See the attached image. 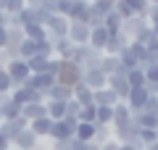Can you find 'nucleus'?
<instances>
[{"instance_id": "obj_1", "label": "nucleus", "mask_w": 158, "mask_h": 150, "mask_svg": "<svg viewBox=\"0 0 158 150\" xmlns=\"http://www.w3.org/2000/svg\"><path fill=\"white\" fill-rule=\"evenodd\" d=\"M100 58H103V50H95V48H90V45H79V48H74V53H71L69 61L77 63V66L85 71V69H98Z\"/></svg>"}, {"instance_id": "obj_2", "label": "nucleus", "mask_w": 158, "mask_h": 150, "mask_svg": "<svg viewBox=\"0 0 158 150\" xmlns=\"http://www.w3.org/2000/svg\"><path fill=\"white\" fill-rule=\"evenodd\" d=\"M56 82L58 84H66V87L74 90L79 82H82V69H79L77 63L63 61V58H61V69H58V74H56Z\"/></svg>"}, {"instance_id": "obj_3", "label": "nucleus", "mask_w": 158, "mask_h": 150, "mask_svg": "<svg viewBox=\"0 0 158 150\" xmlns=\"http://www.w3.org/2000/svg\"><path fill=\"white\" fill-rule=\"evenodd\" d=\"M77 124H79V121H74V119H61V121H53L50 140H53V142L74 140V134H77Z\"/></svg>"}, {"instance_id": "obj_4", "label": "nucleus", "mask_w": 158, "mask_h": 150, "mask_svg": "<svg viewBox=\"0 0 158 150\" xmlns=\"http://www.w3.org/2000/svg\"><path fill=\"white\" fill-rule=\"evenodd\" d=\"M6 71H8V77H11L13 87H21V84L27 82L29 77H32V71H29L27 61H21V58H16V61H8V63H6Z\"/></svg>"}, {"instance_id": "obj_5", "label": "nucleus", "mask_w": 158, "mask_h": 150, "mask_svg": "<svg viewBox=\"0 0 158 150\" xmlns=\"http://www.w3.org/2000/svg\"><path fill=\"white\" fill-rule=\"evenodd\" d=\"M11 98L16 100L19 106H32V103H45V95L42 92H37V90H32V87H13L11 90Z\"/></svg>"}, {"instance_id": "obj_6", "label": "nucleus", "mask_w": 158, "mask_h": 150, "mask_svg": "<svg viewBox=\"0 0 158 150\" xmlns=\"http://www.w3.org/2000/svg\"><path fill=\"white\" fill-rule=\"evenodd\" d=\"M69 19L66 16H50L45 24V32H48V40H61L69 34Z\"/></svg>"}, {"instance_id": "obj_7", "label": "nucleus", "mask_w": 158, "mask_h": 150, "mask_svg": "<svg viewBox=\"0 0 158 150\" xmlns=\"http://www.w3.org/2000/svg\"><path fill=\"white\" fill-rule=\"evenodd\" d=\"M148 98H150V90H148V87H132L124 103L129 106V111H132V113H140L142 108H145Z\"/></svg>"}, {"instance_id": "obj_8", "label": "nucleus", "mask_w": 158, "mask_h": 150, "mask_svg": "<svg viewBox=\"0 0 158 150\" xmlns=\"http://www.w3.org/2000/svg\"><path fill=\"white\" fill-rule=\"evenodd\" d=\"M82 84L95 92V90H103L108 84V77L100 71V69H85V71H82Z\"/></svg>"}, {"instance_id": "obj_9", "label": "nucleus", "mask_w": 158, "mask_h": 150, "mask_svg": "<svg viewBox=\"0 0 158 150\" xmlns=\"http://www.w3.org/2000/svg\"><path fill=\"white\" fill-rule=\"evenodd\" d=\"M90 32H92V29L87 27V24H77V21H71V24H69V34H66V37L79 48V45H90Z\"/></svg>"}, {"instance_id": "obj_10", "label": "nucleus", "mask_w": 158, "mask_h": 150, "mask_svg": "<svg viewBox=\"0 0 158 150\" xmlns=\"http://www.w3.org/2000/svg\"><path fill=\"white\" fill-rule=\"evenodd\" d=\"M53 84H56V77H50V74H32L21 87H32V90H37V92L48 95V90H50Z\"/></svg>"}, {"instance_id": "obj_11", "label": "nucleus", "mask_w": 158, "mask_h": 150, "mask_svg": "<svg viewBox=\"0 0 158 150\" xmlns=\"http://www.w3.org/2000/svg\"><path fill=\"white\" fill-rule=\"evenodd\" d=\"M27 127H29V121L24 116H19V119H13V121H3L0 124V134H3L8 142H13V137H16L19 132H24Z\"/></svg>"}, {"instance_id": "obj_12", "label": "nucleus", "mask_w": 158, "mask_h": 150, "mask_svg": "<svg viewBox=\"0 0 158 150\" xmlns=\"http://www.w3.org/2000/svg\"><path fill=\"white\" fill-rule=\"evenodd\" d=\"M37 142H40V140H37V134H34L32 129L27 127L24 132H19L16 137H13L11 148H16V150H34V148H37Z\"/></svg>"}, {"instance_id": "obj_13", "label": "nucleus", "mask_w": 158, "mask_h": 150, "mask_svg": "<svg viewBox=\"0 0 158 150\" xmlns=\"http://www.w3.org/2000/svg\"><path fill=\"white\" fill-rule=\"evenodd\" d=\"M69 21L77 24H87L90 21V0H79V3H71V11H69Z\"/></svg>"}, {"instance_id": "obj_14", "label": "nucleus", "mask_w": 158, "mask_h": 150, "mask_svg": "<svg viewBox=\"0 0 158 150\" xmlns=\"http://www.w3.org/2000/svg\"><path fill=\"white\" fill-rule=\"evenodd\" d=\"M92 103H95V106H106V108H113V106H118L121 100H118V95L113 92V90L103 87V90H95V92H92Z\"/></svg>"}, {"instance_id": "obj_15", "label": "nucleus", "mask_w": 158, "mask_h": 150, "mask_svg": "<svg viewBox=\"0 0 158 150\" xmlns=\"http://www.w3.org/2000/svg\"><path fill=\"white\" fill-rule=\"evenodd\" d=\"M108 90H113V92L118 95V100L124 103L127 100V95H129V82H127V77H118V74H113V77H108V84H106Z\"/></svg>"}, {"instance_id": "obj_16", "label": "nucleus", "mask_w": 158, "mask_h": 150, "mask_svg": "<svg viewBox=\"0 0 158 150\" xmlns=\"http://www.w3.org/2000/svg\"><path fill=\"white\" fill-rule=\"evenodd\" d=\"M129 42H132V40L127 37L124 32L111 34V40H108V45H106V50H103V53H106V56H118V53H121V50H124Z\"/></svg>"}, {"instance_id": "obj_17", "label": "nucleus", "mask_w": 158, "mask_h": 150, "mask_svg": "<svg viewBox=\"0 0 158 150\" xmlns=\"http://www.w3.org/2000/svg\"><path fill=\"white\" fill-rule=\"evenodd\" d=\"M145 27H150V24H148V19H142V16H132L129 21L121 24V32H124L129 40H135V37H137V34H140Z\"/></svg>"}, {"instance_id": "obj_18", "label": "nucleus", "mask_w": 158, "mask_h": 150, "mask_svg": "<svg viewBox=\"0 0 158 150\" xmlns=\"http://www.w3.org/2000/svg\"><path fill=\"white\" fill-rule=\"evenodd\" d=\"M74 98V90L71 87H66V84H53L50 90H48V95H45V100H61V103H69V100Z\"/></svg>"}, {"instance_id": "obj_19", "label": "nucleus", "mask_w": 158, "mask_h": 150, "mask_svg": "<svg viewBox=\"0 0 158 150\" xmlns=\"http://www.w3.org/2000/svg\"><path fill=\"white\" fill-rule=\"evenodd\" d=\"M129 121H132V111H129V106H127V103L113 106V124H111L113 129H116V127H127Z\"/></svg>"}, {"instance_id": "obj_20", "label": "nucleus", "mask_w": 158, "mask_h": 150, "mask_svg": "<svg viewBox=\"0 0 158 150\" xmlns=\"http://www.w3.org/2000/svg\"><path fill=\"white\" fill-rule=\"evenodd\" d=\"M108 40H111L108 29H106V27H95V29L90 32V48H95V50H106Z\"/></svg>"}, {"instance_id": "obj_21", "label": "nucleus", "mask_w": 158, "mask_h": 150, "mask_svg": "<svg viewBox=\"0 0 158 150\" xmlns=\"http://www.w3.org/2000/svg\"><path fill=\"white\" fill-rule=\"evenodd\" d=\"M0 108H3V121H13V119L21 116V106H19L11 95H8V98L0 103Z\"/></svg>"}, {"instance_id": "obj_22", "label": "nucleus", "mask_w": 158, "mask_h": 150, "mask_svg": "<svg viewBox=\"0 0 158 150\" xmlns=\"http://www.w3.org/2000/svg\"><path fill=\"white\" fill-rule=\"evenodd\" d=\"M21 116L27 119V121H37V119H45L48 116V108H45V103H32V106H24L21 108Z\"/></svg>"}, {"instance_id": "obj_23", "label": "nucleus", "mask_w": 158, "mask_h": 150, "mask_svg": "<svg viewBox=\"0 0 158 150\" xmlns=\"http://www.w3.org/2000/svg\"><path fill=\"white\" fill-rule=\"evenodd\" d=\"M21 29H24V37H27V40H32V42H42V40H48L45 27H40V24H34V21L24 24Z\"/></svg>"}, {"instance_id": "obj_24", "label": "nucleus", "mask_w": 158, "mask_h": 150, "mask_svg": "<svg viewBox=\"0 0 158 150\" xmlns=\"http://www.w3.org/2000/svg\"><path fill=\"white\" fill-rule=\"evenodd\" d=\"M45 108H48V119L50 121H61L66 116V103H61V100H45Z\"/></svg>"}, {"instance_id": "obj_25", "label": "nucleus", "mask_w": 158, "mask_h": 150, "mask_svg": "<svg viewBox=\"0 0 158 150\" xmlns=\"http://www.w3.org/2000/svg\"><path fill=\"white\" fill-rule=\"evenodd\" d=\"M29 129H32L34 134H37V140H42V137H50V129H53V121L50 119H37V121H29Z\"/></svg>"}, {"instance_id": "obj_26", "label": "nucleus", "mask_w": 158, "mask_h": 150, "mask_svg": "<svg viewBox=\"0 0 158 150\" xmlns=\"http://www.w3.org/2000/svg\"><path fill=\"white\" fill-rule=\"evenodd\" d=\"M71 100H77L82 108H85V106H95V103H92V90H90V87H85L82 82L74 87V98H71Z\"/></svg>"}, {"instance_id": "obj_27", "label": "nucleus", "mask_w": 158, "mask_h": 150, "mask_svg": "<svg viewBox=\"0 0 158 150\" xmlns=\"http://www.w3.org/2000/svg\"><path fill=\"white\" fill-rule=\"evenodd\" d=\"M98 69H100L106 77H113V74L118 71V56H106V53H103V58H100V63H98Z\"/></svg>"}, {"instance_id": "obj_28", "label": "nucleus", "mask_w": 158, "mask_h": 150, "mask_svg": "<svg viewBox=\"0 0 158 150\" xmlns=\"http://www.w3.org/2000/svg\"><path fill=\"white\" fill-rule=\"evenodd\" d=\"M95 124H85L79 121L77 124V134H74V140H79V142H92V137H95Z\"/></svg>"}, {"instance_id": "obj_29", "label": "nucleus", "mask_w": 158, "mask_h": 150, "mask_svg": "<svg viewBox=\"0 0 158 150\" xmlns=\"http://www.w3.org/2000/svg\"><path fill=\"white\" fill-rule=\"evenodd\" d=\"M95 108H98L95 127H111L113 124V108H106V106H95Z\"/></svg>"}, {"instance_id": "obj_30", "label": "nucleus", "mask_w": 158, "mask_h": 150, "mask_svg": "<svg viewBox=\"0 0 158 150\" xmlns=\"http://www.w3.org/2000/svg\"><path fill=\"white\" fill-rule=\"evenodd\" d=\"M48 61H50V58L34 56V58H29V61H27V66H29V71H32V74H48Z\"/></svg>"}, {"instance_id": "obj_31", "label": "nucleus", "mask_w": 158, "mask_h": 150, "mask_svg": "<svg viewBox=\"0 0 158 150\" xmlns=\"http://www.w3.org/2000/svg\"><path fill=\"white\" fill-rule=\"evenodd\" d=\"M121 24H124V21L118 19V13L111 11V13L106 16V21H103V27L108 29V34H118V32H121Z\"/></svg>"}, {"instance_id": "obj_32", "label": "nucleus", "mask_w": 158, "mask_h": 150, "mask_svg": "<svg viewBox=\"0 0 158 150\" xmlns=\"http://www.w3.org/2000/svg\"><path fill=\"white\" fill-rule=\"evenodd\" d=\"M127 82H129V87H145V71H142L140 66H137V69H129Z\"/></svg>"}, {"instance_id": "obj_33", "label": "nucleus", "mask_w": 158, "mask_h": 150, "mask_svg": "<svg viewBox=\"0 0 158 150\" xmlns=\"http://www.w3.org/2000/svg\"><path fill=\"white\" fill-rule=\"evenodd\" d=\"M113 140V134H111V127H98L95 129V137H92V145H106V142H111Z\"/></svg>"}, {"instance_id": "obj_34", "label": "nucleus", "mask_w": 158, "mask_h": 150, "mask_svg": "<svg viewBox=\"0 0 158 150\" xmlns=\"http://www.w3.org/2000/svg\"><path fill=\"white\" fill-rule=\"evenodd\" d=\"M132 42L142 45V48H148V45H150V42H156V32H153V27H145V29H142V32L137 34L135 40H132Z\"/></svg>"}, {"instance_id": "obj_35", "label": "nucleus", "mask_w": 158, "mask_h": 150, "mask_svg": "<svg viewBox=\"0 0 158 150\" xmlns=\"http://www.w3.org/2000/svg\"><path fill=\"white\" fill-rule=\"evenodd\" d=\"M95 119H98V108H95V106H85V108H79V116H77V121L95 124Z\"/></svg>"}, {"instance_id": "obj_36", "label": "nucleus", "mask_w": 158, "mask_h": 150, "mask_svg": "<svg viewBox=\"0 0 158 150\" xmlns=\"http://www.w3.org/2000/svg\"><path fill=\"white\" fill-rule=\"evenodd\" d=\"M158 142V129H140V145L142 148H150Z\"/></svg>"}, {"instance_id": "obj_37", "label": "nucleus", "mask_w": 158, "mask_h": 150, "mask_svg": "<svg viewBox=\"0 0 158 150\" xmlns=\"http://www.w3.org/2000/svg\"><path fill=\"white\" fill-rule=\"evenodd\" d=\"M24 8H27V0H6V3H3V11H6L8 16H16Z\"/></svg>"}, {"instance_id": "obj_38", "label": "nucleus", "mask_w": 158, "mask_h": 150, "mask_svg": "<svg viewBox=\"0 0 158 150\" xmlns=\"http://www.w3.org/2000/svg\"><path fill=\"white\" fill-rule=\"evenodd\" d=\"M90 6L95 8V11H100L103 16H108V13L116 8V0H90Z\"/></svg>"}, {"instance_id": "obj_39", "label": "nucleus", "mask_w": 158, "mask_h": 150, "mask_svg": "<svg viewBox=\"0 0 158 150\" xmlns=\"http://www.w3.org/2000/svg\"><path fill=\"white\" fill-rule=\"evenodd\" d=\"M11 90H13V82H11V77H8L6 66H0V92H3V95H11Z\"/></svg>"}, {"instance_id": "obj_40", "label": "nucleus", "mask_w": 158, "mask_h": 150, "mask_svg": "<svg viewBox=\"0 0 158 150\" xmlns=\"http://www.w3.org/2000/svg\"><path fill=\"white\" fill-rule=\"evenodd\" d=\"M34 56L53 58V45H50V40H42V42H37V48H34Z\"/></svg>"}, {"instance_id": "obj_41", "label": "nucleus", "mask_w": 158, "mask_h": 150, "mask_svg": "<svg viewBox=\"0 0 158 150\" xmlns=\"http://www.w3.org/2000/svg\"><path fill=\"white\" fill-rule=\"evenodd\" d=\"M158 84V63L145 69V87H156Z\"/></svg>"}, {"instance_id": "obj_42", "label": "nucleus", "mask_w": 158, "mask_h": 150, "mask_svg": "<svg viewBox=\"0 0 158 150\" xmlns=\"http://www.w3.org/2000/svg\"><path fill=\"white\" fill-rule=\"evenodd\" d=\"M79 108H82V106H79L77 100H69V103H66V116H63V119H74V121H77Z\"/></svg>"}, {"instance_id": "obj_43", "label": "nucleus", "mask_w": 158, "mask_h": 150, "mask_svg": "<svg viewBox=\"0 0 158 150\" xmlns=\"http://www.w3.org/2000/svg\"><path fill=\"white\" fill-rule=\"evenodd\" d=\"M142 111H148V113H158V95L150 92V98H148V103H145V108H142Z\"/></svg>"}, {"instance_id": "obj_44", "label": "nucleus", "mask_w": 158, "mask_h": 150, "mask_svg": "<svg viewBox=\"0 0 158 150\" xmlns=\"http://www.w3.org/2000/svg\"><path fill=\"white\" fill-rule=\"evenodd\" d=\"M71 150H100L92 142H79V140H71Z\"/></svg>"}, {"instance_id": "obj_45", "label": "nucleus", "mask_w": 158, "mask_h": 150, "mask_svg": "<svg viewBox=\"0 0 158 150\" xmlns=\"http://www.w3.org/2000/svg\"><path fill=\"white\" fill-rule=\"evenodd\" d=\"M8 45V27H0V50Z\"/></svg>"}, {"instance_id": "obj_46", "label": "nucleus", "mask_w": 158, "mask_h": 150, "mask_svg": "<svg viewBox=\"0 0 158 150\" xmlns=\"http://www.w3.org/2000/svg\"><path fill=\"white\" fill-rule=\"evenodd\" d=\"M53 150H71V140H63V142H53Z\"/></svg>"}, {"instance_id": "obj_47", "label": "nucleus", "mask_w": 158, "mask_h": 150, "mask_svg": "<svg viewBox=\"0 0 158 150\" xmlns=\"http://www.w3.org/2000/svg\"><path fill=\"white\" fill-rule=\"evenodd\" d=\"M100 150H118V142H116V140H111V142L100 145Z\"/></svg>"}, {"instance_id": "obj_48", "label": "nucleus", "mask_w": 158, "mask_h": 150, "mask_svg": "<svg viewBox=\"0 0 158 150\" xmlns=\"http://www.w3.org/2000/svg\"><path fill=\"white\" fill-rule=\"evenodd\" d=\"M45 0H27V8H42Z\"/></svg>"}, {"instance_id": "obj_49", "label": "nucleus", "mask_w": 158, "mask_h": 150, "mask_svg": "<svg viewBox=\"0 0 158 150\" xmlns=\"http://www.w3.org/2000/svg\"><path fill=\"white\" fill-rule=\"evenodd\" d=\"M0 150H11V142H8L3 134H0Z\"/></svg>"}, {"instance_id": "obj_50", "label": "nucleus", "mask_w": 158, "mask_h": 150, "mask_svg": "<svg viewBox=\"0 0 158 150\" xmlns=\"http://www.w3.org/2000/svg\"><path fill=\"white\" fill-rule=\"evenodd\" d=\"M0 27H8V16H6V11L0 8Z\"/></svg>"}, {"instance_id": "obj_51", "label": "nucleus", "mask_w": 158, "mask_h": 150, "mask_svg": "<svg viewBox=\"0 0 158 150\" xmlns=\"http://www.w3.org/2000/svg\"><path fill=\"white\" fill-rule=\"evenodd\" d=\"M118 150H137V148H132V145H118Z\"/></svg>"}, {"instance_id": "obj_52", "label": "nucleus", "mask_w": 158, "mask_h": 150, "mask_svg": "<svg viewBox=\"0 0 158 150\" xmlns=\"http://www.w3.org/2000/svg\"><path fill=\"white\" fill-rule=\"evenodd\" d=\"M145 150H158V142H156V145H150V148H145Z\"/></svg>"}, {"instance_id": "obj_53", "label": "nucleus", "mask_w": 158, "mask_h": 150, "mask_svg": "<svg viewBox=\"0 0 158 150\" xmlns=\"http://www.w3.org/2000/svg\"><path fill=\"white\" fill-rule=\"evenodd\" d=\"M153 32H156V40H158V24H156V27H153Z\"/></svg>"}, {"instance_id": "obj_54", "label": "nucleus", "mask_w": 158, "mask_h": 150, "mask_svg": "<svg viewBox=\"0 0 158 150\" xmlns=\"http://www.w3.org/2000/svg\"><path fill=\"white\" fill-rule=\"evenodd\" d=\"M6 98H8V95H3V92H0V103H3V100H6Z\"/></svg>"}, {"instance_id": "obj_55", "label": "nucleus", "mask_w": 158, "mask_h": 150, "mask_svg": "<svg viewBox=\"0 0 158 150\" xmlns=\"http://www.w3.org/2000/svg\"><path fill=\"white\" fill-rule=\"evenodd\" d=\"M148 3H150V6H158V0H148Z\"/></svg>"}, {"instance_id": "obj_56", "label": "nucleus", "mask_w": 158, "mask_h": 150, "mask_svg": "<svg viewBox=\"0 0 158 150\" xmlns=\"http://www.w3.org/2000/svg\"><path fill=\"white\" fill-rule=\"evenodd\" d=\"M0 124H3V108H0Z\"/></svg>"}, {"instance_id": "obj_57", "label": "nucleus", "mask_w": 158, "mask_h": 150, "mask_svg": "<svg viewBox=\"0 0 158 150\" xmlns=\"http://www.w3.org/2000/svg\"><path fill=\"white\" fill-rule=\"evenodd\" d=\"M3 3H6V0H0V8H3Z\"/></svg>"}, {"instance_id": "obj_58", "label": "nucleus", "mask_w": 158, "mask_h": 150, "mask_svg": "<svg viewBox=\"0 0 158 150\" xmlns=\"http://www.w3.org/2000/svg\"><path fill=\"white\" fill-rule=\"evenodd\" d=\"M71 3H79V0H71Z\"/></svg>"}, {"instance_id": "obj_59", "label": "nucleus", "mask_w": 158, "mask_h": 150, "mask_svg": "<svg viewBox=\"0 0 158 150\" xmlns=\"http://www.w3.org/2000/svg\"><path fill=\"white\" fill-rule=\"evenodd\" d=\"M11 150H16V148H11Z\"/></svg>"}]
</instances>
